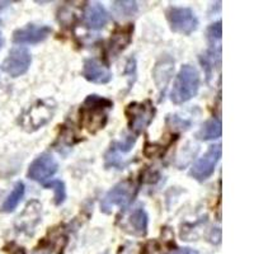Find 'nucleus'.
<instances>
[{
    "label": "nucleus",
    "instance_id": "nucleus-1",
    "mask_svg": "<svg viewBox=\"0 0 254 254\" xmlns=\"http://www.w3.org/2000/svg\"><path fill=\"white\" fill-rule=\"evenodd\" d=\"M113 107V102L101 95L90 94L81 107V122L90 132L103 128L108 119V111Z\"/></svg>",
    "mask_w": 254,
    "mask_h": 254
},
{
    "label": "nucleus",
    "instance_id": "nucleus-2",
    "mask_svg": "<svg viewBox=\"0 0 254 254\" xmlns=\"http://www.w3.org/2000/svg\"><path fill=\"white\" fill-rule=\"evenodd\" d=\"M199 72L194 66L183 65L177 74L171 90V101L174 104H183L196 97L199 89Z\"/></svg>",
    "mask_w": 254,
    "mask_h": 254
},
{
    "label": "nucleus",
    "instance_id": "nucleus-3",
    "mask_svg": "<svg viewBox=\"0 0 254 254\" xmlns=\"http://www.w3.org/2000/svg\"><path fill=\"white\" fill-rule=\"evenodd\" d=\"M136 190H137V188L131 179H125L122 182L117 183L102 198L101 211L104 214H111L113 208L116 207L125 210L132 202Z\"/></svg>",
    "mask_w": 254,
    "mask_h": 254
},
{
    "label": "nucleus",
    "instance_id": "nucleus-4",
    "mask_svg": "<svg viewBox=\"0 0 254 254\" xmlns=\"http://www.w3.org/2000/svg\"><path fill=\"white\" fill-rule=\"evenodd\" d=\"M54 113L55 104L52 103V101H37L24 111L23 115L20 116L19 122L24 130L33 132L49 124Z\"/></svg>",
    "mask_w": 254,
    "mask_h": 254
},
{
    "label": "nucleus",
    "instance_id": "nucleus-5",
    "mask_svg": "<svg viewBox=\"0 0 254 254\" xmlns=\"http://www.w3.org/2000/svg\"><path fill=\"white\" fill-rule=\"evenodd\" d=\"M155 107L150 101L133 102L126 108V116L128 120L130 130L135 133H140L153 122L155 116Z\"/></svg>",
    "mask_w": 254,
    "mask_h": 254
},
{
    "label": "nucleus",
    "instance_id": "nucleus-6",
    "mask_svg": "<svg viewBox=\"0 0 254 254\" xmlns=\"http://www.w3.org/2000/svg\"><path fill=\"white\" fill-rule=\"evenodd\" d=\"M167 19L172 31L179 35L188 36L198 28V19L190 8L171 6L167 10Z\"/></svg>",
    "mask_w": 254,
    "mask_h": 254
},
{
    "label": "nucleus",
    "instance_id": "nucleus-7",
    "mask_svg": "<svg viewBox=\"0 0 254 254\" xmlns=\"http://www.w3.org/2000/svg\"><path fill=\"white\" fill-rule=\"evenodd\" d=\"M221 145L220 144L208 147L207 151L192 165L190 173H188L190 177H192L198 182H203V181L210 178L214 174L216 164L221 158Z\"/></svg>",
    "mask_w": 254,
    "mask_h": 254
},
{
    "label": "nucleus",
    "instance_id": "nucleus-8",
    "mask_svg": "<svg viewBox=\"0 0 254 254\" xmlns=\"http://www.w3.org/2000/svg\"><path fill=\"white\" fill-rule=\"evenodd\" d=\"M59 164L55 160V158L49 153L41 154L40 156L33 160L29 164L28 172H27V177L31 181L35 182L42 183L44 185L47 179L51 178L54 174L58 172Z\"/></svg>",
    "mask_w": 254,
    "mask_h": 254
},
{
    "label": "nucleus",
    "instance_id": "nucleus-9",
    "mask_svg": "<svg viewBox=\"0 0 254 254\" xmlns=\"http://www.w3.org/2000/svg\"><path fill=\"white\" fill-rule=\"evenodd\" d=\"M31 63L32 56L26 47H14L10 50L8 58L4 60L1 67L8 75H10L12 78H18V76L26 74L27 70L31 66Z\"/></svg>",
    "mask_w": 254,
    "mask_h": 254
},
{
    "label": "nucleus",
    "instance_id": "nucleus-10",
    "mask_svg": "<svg viewBox=\"0 0 254 254\" xmlns=\"http://www.w3.org/2000/svg\"><path fill=\"white\" fill-rule=\"evenodd\" d=\"M51 33L52 28L49 26L27 24L13 32V42L18 45H37L44 42Z\"/></svg>",
    "mask_w": 254,
    "mask_h": 254
},
{
    "label": "nucleus",
    "instance_id": "nucleus-11",
    "mask_svg": "<svg viewBox=\"0 0 254 254\" xmlns=\"http://www.w3.org/2000/svg\"><path fill=\"white\" fill-rule=\"evenodd\" d=\"M83 76L94 84H107L112 80V72L98 59H87L84 61Z\"/></svg>",
    "mask_w": 254,
    "mask_h": 254
},
{
    "label": "nucleus",
    "instance_id": "nucleus-12",
    "mask_svg": "<svg viewBox=\"0 0 254 254\" xmlns=\"http://www.w3.org/2000/svg\"><path fill=\"white\" fill-rule=\"evenodd\" d=\"M147 224H149V217H147L146 211L142 207H137L126 217L122 222V230L135 237H145L147 234Z\"/></svg>",
    "mask_w": 254,
    "mask_h": 254
},
{
    "label": "nucleus",
    "instance_id": "nucleus-13",
    "mask_svg": "<svg viewBox=\"0 0 254 254\" xmlns=\"http://www.w3.org/2000/svg\"><path fill=\"white\" fill-rule=\"evenodd\" d=\"M110 22V13L99 3H92L85 8L83 14V23L87 28L98 31L107 26Z\"/></svg>",
    "mask_w": 254,
    "mask_h": 254
},
{
    "label": "nucleus",
    "instance_id": "nucleus-14",
    "mask_svg": "<svg viewBox=\"0 0 254 254\" xmlns=\"http://www.w3.org/2000/svg\"><path fill=\"white\" fill-rule=\"evenodd\" d=\"M174 71V60L169 56H164L162 60L156 63L153 70V78L160 93H164L168 83L171 81Z\"/></svg>",
    "mask_w": 254,
    "mask_h": 254
},
{
    "label": "nucleus",
    "instance_id": "nucleus-15",
    "mask_svg": "<svg viewBox=\"0 0 254 254\" xmlns=\"http://www.w3.org/2000/svg\"><path fill=\"white\" fill-rule=\"evenodd\" d=\"M133 33V24H127L124 28H120L115 32L108 44V52L111 58L119 56L128 45L131 44Z\"/></svg>",
    "mask_w": 254,
    "mask_h": 254
},
{
    "label": "nucleus",
    "instance_id": "nucleus-16",
    "mask_svg": "<svg viewBox=\"0 0 254 254\" xmlns=\"http://www.w3.org/2000/svg\"><path fill=\"white\" fill-rule=\"evenodd\" d=\"M19 221V230L27 231L28 234H32L38 222L41 221V205L37 201H32L27 205L23 214L18 217Z\"/></svg>",
    "mask_w": 254,
    "mask_h": 254
},
{
    "label": "nucleus",
    "instance_id": "nucleus-17",
    "mask_svg": "<svg viewBox=\"0 0 254 254\" xmlns=\"http://www.w3.org/2000/svg\"><path fill=\"white\" fill-rule=\"evenodd\" d=\"M222 133L221 128V121L219 119H211L206 121L202 125V127L199 128L197 132V139L203 140V141H208V140L219 139Z\"/></svg>",
    "mask_w": 254,
    "mask_h": 254
},
{
    "label": "nucleus",
    "instance_id": "nucleus-18",
    "mask_svg": "<svg viewBox=\"0 0 254 254\" xmlns=\"http://www.w3.org/2000/svg\"><path fill=\"white\" fill-rule=\"evenodd\" d=\"M24 196V185L22 182L15 183V186L13 187L12 192L5 198L3 203V211L4 212H12L15 210V207L18 206V203L20 202V199L23 198Z\"/></svg>",
    "mask_w": 254,
    "mask_h": 254
},
{
    "label": "nucleus",
    "instance_id": "nucleus-19",
    "mask_svg": "<svg viewBox=\"0 0 254 254\" xmlns=\"http://www.w3.org/2000/svg\"><path fill=\"white\" fill-rule=\"evenodd\" d=\"M44 187L47 190H54V201H55L56 206H60L64 203L65 198H66V188H65V183L60 179H51L50 182H45Z\"/></svg>",
    "mask_w": 254,
    "mask_h": 254
},
{
    "label": "nucleus",
    "instance_id": "nucleus-20",
    "mask_svg": "<svg viewBox=\"0 0 254 254\" xmlns=\"http://www.w3.org/2000/svg\"><path fill=\"white\" fill-rule=\"evenodd\" d=\"M112 9L117 17H131L137 12V3L136 1H113Z\"/></svg>",
    "mask_w": 254,
    "mask_h": 254
},
{
    "label": "nucleus",
    "instance_id": "nucleus-21",
    "mask_svg": "<svg viewBox=\"0 0 254 254\" xmlns=\"http://www.w3.org/2000/svg\"><path fill=\"white\" fill-rule=\"evenodd\" d=\"M135 142H136V136L132 135V133H130V135H127L126 137H124V140H121V141H116L115 144L111 146V149H113V150H116L120 154L128 153V151L132 149L133 145H135Z\"/></svg>",
    "mask_w": 254,
    "mask_h": 254
},
{
    "label": "nucleus",
    "instance_id": "nucleus-22",
    "mask_svg": "<svg viewBox=\"0 0 254 254\" xmlns=\"http://www.w3.org/2000/svg\"><path fill=\"white\" fill-rule=\"evenodd\" d=\"M222 35V27H221V20H217L215 23L211 24L207 28V37L211 42L221 40Z\"/></svg>",
    "mask_w": 254,
    "mask_h": 254
},
{
    "label": "nucleus",
    "instance_id": "nucleus-23",
    "mask_svg": "<svg viewBox=\"0 0 254 254\" xmlns=\"http://www.w3.org/2000/svg\"><path fill=\"white\" fill-rule=\"evenodd\" d=\"M168 120H169V121L172 120V126L173 127H181V128L185 127V128H188V127L190 126V122L186 121V120L183 119H179L178 116H172L171 119H168Z\"/></svg>",
    "mask_w": 254,
    "mask_h": 254
},
{
    "label": "nucleus",
    "instance_id": "nucleus-24",
    "mask_svg": "<svg viewBox=\"0 0 254 254\" xmlns=\"http://www.w3.org/2000/svg\"><path fill=\"white\" fill-rule=\"evenodd\" d=\"M174 254H198V252L190 248H182V249H178Z\"/></svg>",
    "mask_w": 254,
    "mask_h": 254
},
{
    "label": "nucleus",
    "instance_id": "nucleus-25",
    "mask_svg": "<svg viewBox=\"0 0 254 254\" xmlns=\"http://www.w3.org/2000/svg\"><path fill=\"white\" fill-rule=\"evenodd\" d=\"M9 4H10V1H0V12H1L3 9H5Z\"/></svg>",
    "mask_w": 254,
    "mask_h": 254
},
{
    "label": "nucleus",
    "instance_id": "nucleus-26",
    "mask_svg": "<svg viewBox=\"0 0 254 254\" xmlns=\"http://www.w3.org/2000/svg\"><path fill=\"white\" fill-rule=\"evenodd\" d=\"M3 45H4V38H3V35H1V32H0V50H1Z\"/></svg>",
    "mask_w": 254,
    "mask_h": 254
},
{
    "label": "nucleus",
    "instance_id": "nucleus-27",
    "mask_svg": "<svg viewBox=\"0 0 254 254\" xmlns=\"http://www.w3.org/2000/svg\"><path fill=\"white\" fill-rule=\"evenodd\" d=\"M33 254H51V253H49V252H35Z\"/></svg>",
    "mask_w": 254,
    "mask_h": 254
},
{
    "label": "nucleus",
    "instance_id": "nucleus-28",
    "mask_svg": "<svg viewBox=\"0 0 254 254\" xmlns=\"http://www.w3.org/2000/svg\"><path fill=\"white\" fill-rule=\"evenodd\" d=\"M104 254H107V253H104Z\"/></svg>",
    "mask_w": 254,
    "mask_h": 254
}]
</instances>
